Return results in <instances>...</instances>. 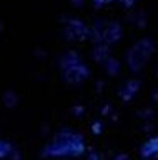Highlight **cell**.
<instances>
[{
  "label": "cell",
  "mask_w": 158,
  "mask_h": 160,
  "mask_svg": "<svg viewBox=\"0 0 158 160\" xmlns=\"http://www.w3.org/2000/svg\"><path fill=\"white\" fill-rule=\"evenodd\" d=\"M85 145L80 135L72 132H60L52 138L50 143L45 145L42 155L45 157H78L83 153Z\"/></svg>",
  "instance_id": "obj_1"
},
{
  "label": "cell",
  "mask_w": 158,
  "mask_h": 160,
  "mask_svg": "<svg viewBox=\"0 0 158 160\" xmlns=\"http://www.w3.org/2000/svg\"><path fill=\"white\" fill-rule=\"evenodd\" d=\"M60 68H62L63 78H65L68 83H80L88 75V68L82 63V60L72 52H68L62 57Z\"/></svg>",
  "instance_id": "obj_2"
},
{
  "label": "cell",
  "mask_w": 158,
  "mask_h": 160,
  "mask_svg": "<svg viewBox=\"0 0 158 160\" xmlns=\"http://www.w3.org/2000/svg\"><path fill=\"white\" fill-rule=\"evenodd\" d=\"M13 152V147L10 142H7V140H0V160L10 157V153Z\"/></svg>",
  "instance_id": "obj_3"
}]
</instances>
